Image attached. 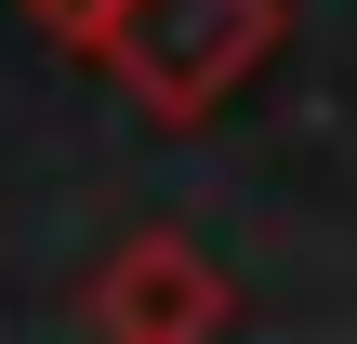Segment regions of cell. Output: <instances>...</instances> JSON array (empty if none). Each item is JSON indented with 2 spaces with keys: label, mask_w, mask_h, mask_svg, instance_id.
<instances>
[{
  "label": "cell",
  "mask_w": 357,
  "mask_h": 344,
  "mask_svg": "<svg viewBox=\"0 0 357 344\" xmlns=\"http://www.w3.org/2000/svg\"><path fill=\"white\" fill-rule=\"evenodd\" d=\"M278 53V0H106L93 66L146 106V119H212L265 80Z\"/></svg>",
  "instance_id": "obj_1"
},
{
  "label": "cell",
  "mask_w": 357,
  "mask_h": 344,
  "mask_svg": "<svg viewBox=\"0 0 357 344\" xmlns=\"http://www.w3.org/2000/svg\"><path fill=\"white\" fill-rule=\"evenodd\" d=\"M13 13H26L40 40H66V53H93V40H106V0H13Z\"/></svg>",
  "instance_id": "obj_3"
},
{
  "label": "cell",
  "mask_w": 357,
  "mask_h": 344,
  "mask_svg": "<svg viewBox=\"0 0 357 344\" xmlns=\"http://www.w3.org/2000/svg\"><path fill=\"white\" fill-rule=\"evenodd\" d=\"M79 318H93V331H119V344H199V331H225V318H238V292L212 278V252H199L185 225H132V239L93 265Z\"/></svg>",
  "instance_id": "obj_2"
}]
</instances>
